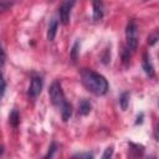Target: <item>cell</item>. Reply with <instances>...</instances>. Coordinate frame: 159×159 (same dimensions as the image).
Masks as SVG:
<instances>
[{"mask_svg": "<svg viewBox=\"0 0 159 159\" xmlns=\"http://www.w3.org/2000/svg\"><path fill=\"white\" fill-rule=\"evenodd\" d=\"M1 52H2V66H4V63H5V58H6V55H5V50H2Z\"/></svg>", "mask_w": 159, "mask_h": 159, "instance_id": "23", "label": "cell"}, {"mask_svg": "<svg viewBox=\"0 0 159 159\" xmlns=\"http://www.w3.org/2000/svg\"><path fill=\"white\" fill-rule=\"evenodd\" d=\"M112 155H113V147H107L104 149V153L102 155V159H112Z\"/></svg>", "mask_w": 159, "mask_h": 159, "instance_id": "18", "label": "cell"}, {"mask_svg": "<svg viewBox=\"0 0 159 159\" xmlns=\"http://www.w3.org/2000/svg\"><path fill=\"white\" fill-rule=\"evenodd\" d=\"M48 94H50V98H51V102L53 106H56L57 108H62V106L67 102L66 98H65V94H63V91H62V87H61V83L58 81H55L51 86H50V89H48Z\"/></svg>", "mask_w": 159, "mask_h": 159, "instance_id": "2", "label": "cell"}, {"mask_svg": "<svg viewBox=\"0 0 159 159\" xmlns=\"http://www.w3.org/2000/svg\"><path fill=\"white\" fill-rule=\"evenodd\" d=\"M93 153L89 152H82V153H76L73 154L70 159H93Z\"/></svg>", "mask_w": 159, "mask_h": 159, "instance_id": "13", "label": "cell"}, {"mask_svg": "<svg viewBox=\"0 0 159 159\" xmlns=\"http://www.w3.org/2000/svg\"><path fill=\"white\" fill-rule=\"evenodd\" d=\"M78 52H80V41H76L72 46V50H71V60L73 62L77 61V57H78Z\"/></svg>", "mask_w": 159, "mask_h": 159, "instance_id": "14", "label": "cell"}, {"mask_svg": "<svg viewBox=\"0 0 159 159\" xmlns=\"http://www.w3.org/2000/svg\"><path fill=\"white\" fill-rule=\"evenodd\" d=\"M91 109H92V106H91V102L88 99L83 98V99L80 101V103H78V114L87 116V114H89Z\"/></svg>", "mask_w": 159, "mask_h": 159, "instance_id": "8", "label": "cell"}, {"mask_svg": "<svg viewBox=\"0 0 159 159\" xmlns=\"http://www.w3.org/2000/svg\"><path fill=\"white\" fill-rule=\"evenodd\" d=\"M142 118H143V113H140V116H138V120L135 122V124H138V123H142V122H143V119H142Z\"/></svg>", "mask_w": 159, "mask_h": 159, "instance_id": "22", "label": "cell"}, {"mask_svg": "<svg viewBox=\"0 0 159 159\" xmlns=\"http://www.w3.org/2000/svg\"><path fill=\"white\" fill-rule=\"evenodd\" d=\"M57 27H58V21L56 17H52L50 20V24H48V27H47V40L48 41H53L55 36H56V32H57Z\"/></svg>", "mask_w": 159, "mask_h": 159, "instance_id": "7", "label": "cell"}, {"mask_svg": "<svg viewBox=\"0 0 159 159\" xmlns=\"http://www.w3.org/2000/svg\"><path fill=\"white\" fill-rule=\"evenodd\" d=\"M42 84H43V81H42L41 77H39V76L32 77L31 83H30V87H29V91H27L29 97H31V98H36V97L41 93Z\"/></svg>", "mask_w": 159, "mask_h": 159, "instance_id": "4", "label": "cell"}, {"mask_svg": "<svg viewBox=\"0 0 159 159\" xmlns=\"http://www.w3.org/2000/svg\"><path fill=\"white\" fill-rule=\"evenodd\" d=\"M2 87H1V96L5 94V89H6V82H5V78H2Z\"/></svg>", "mask_w": 159, "mask_h": 159, "instance_id": "21", "label": "cell"}, {"mask_svg": "<svg viewBox=\"0 0 159 159\" xmlns=\"http://www.w3.org/2000/svg\"><path fill=\"white\" fill-rule=\"evenodd\" d=\"M56 150H57V144L55 142H52L50 148H48V150H47V153H46V155L43 157V159H53V155H55Z\"/></svg>", "mask_w": 159, "mask_h": 159, "instance_id": "15", "label": "cell"}, {"mask_svg": "<svg viewBox=\"0 0 159 159\" xmlns=\"http://www.w3.org/2000/svg\"><path fill=\"white\" fill-rule=\"evenodd\" d=\"M9 122H10V124L12 127H17L19 125V123H20V116H19V112L16 109L11 111V113L9 116Z\"/></svg>", "mask_w": 159, "mask_h": 159, "instance_id": "11", "label": "cell"}, {"mask_svg": "<svg viewBox=\"0 0 159 159\" xmlns=\"http://www.w3.org/2000/svg\"><path fill=\"white\" fill-rule=\"evenodd\" d=\"M92 5H93V20L99 21L103 17V4L101 1H94Z\"/></svg>", "mask_w": 159, "mask_h": 159, "instance_id": "9", "label": "cell"}, {"mask_svg": "<svg viewBox=\"0 0 159 159\" xmlns=\"http://www.w3.org/2000/svg\"><path fill=\"white\" fill-rule=\"evenodd\" d=\"M159 41V31H153L149 36H148V43L150 46H153L154 43H157Z\"/></svg>", "mask_w": 159, "mask_h": 159, "instance_id": "16", "label": "cell"}, {"mask_svg": "<svg viewBox=\"0 0 159 159\" xmlns=\"http://www.w3.org/2000/svg\"><path fill=\"white\" fill-rule=\"evenodd\" d=\"M60 111H61L62 120H63V122H67V120L70 119L71 114H72V106H71L68 102H66V103L62 106V108H61Z\"/></svg>", "mask_w": 159, "mask_h": 159, "instance_id": "10", "label": "cell"}, {"mask_svg": "<svg viewBox=\"0 0 159 159\" xmlns=\"http://www.w3.org/2000/svg\"><path fill=\"white\" fill-rule=\"evenodd\" d=\"M148 159H155V158H154V157H150V158H148Z\"/></svg>", "mask_w": 159, "mask_h": 159, "instance_id": "24", "label": "cell"}, {"mask_svg": "<svg viewBox=\"0 0 159 159\" xmlns=\"http://www.w3.org/2000/svg\"><path fill=\"white\" fill-rule=\"evenodd\" d=\"M119 104H120V108L123 111L127 109L128 104H129V92H123L119 97Z\"/></svg>", "mask_w": 159, "mask_h": 159, "instance_id": "12", "label": "cell"}, {"mask_svg": "<svg viewBox=\"0 0 159 159\" xmlns=\"http://www.w3.org/2000/svg\"><path fill=\"white\" fill-rule=\"evenodd\" d=\"M75 2L73 1H65L61 4L60 9H58V15H60V21L66 25L70 20V12H71V7Z\"/></svg>", "mask_w": 159, "mask_h": 159, "instance_id": "5", "label": "cell"}, {"mask_svg": "<svg viewBox=\"0 0 159 159\" xmlns=\"http://www.w3.org/2000/svg\"><path fill=\"white\" fill-rule=\"evenodd\" d=\"M10 6H11V2H6V4L5 2H0V9L1 10H5L6 7H10Z\"/></svg>", "mask_w": 159, "mask_h": 159, "instance_id": "20", "label": "cell"}, {"mask_svg": "<svg viewBox=\"0 0 159 159\" xmlns=\"http://www.w3.org/2000/svg\"><path fill=\"white\" fill-rule=\"evenodd\" d=\"M81 81L82 84L93 94L96 96H103L108 91V82L104 76L89 70V68H82L81 72Z\"/></svg>", "mask_w": 159, "mask_h": 159, "instance_id": "1", "label": "cell"}, {"mask_svg": "<svg viewBox=\"0 0 159 159\" xmlns=\"http://www.w3.org/2000/svg\"><path fill=\"white\" fill-rule=\"evenodd\" d=\"M125 39H127V47L130 51H134L138 46V27L134 20H129L125 27Z\"/></svg>", "mask_w": 159, "mask_h": 159, "instance_id": "3", "label": "cell"}, {"mask_svg": "<svg viewBox=\"0 0 159 159\" xmlns=\"http://www.w3.org/2000/svg\"><path fill=\"white\" fill-rule=\"evenodd\" d=\"M154 138H155V140L159 142V123L157 124V127L154 129Z\"/></svg>", "mask_w": 159, "mask_h": 159, "instance_id": "19", "label": "cell"}, {"mask_svg": "<svg viewBox=\"0 0 159 159\" xmlns=\"http://www.w3.org/2000/svg\"><path fill=\"white\" fill-rule=\"evenodd\" d=\"M129 58H130V50H129L127 46H124L123 50H122V60H123V62L125 63V62L129 61Z\"/></svg>", "mask_w": 159, "mask_h": 159, "instance_id": "17", "label": "cell"}, {"mask_svg": "<svg viewBox=\"0 0 159 159\" xmlns=\"http://www.w3.org/2000/svg\"><path fill=\"white\" fill-rule=\"evenodd\" d=\"M142 67L144 70V72L149 76V77H154V67H153V63L150 61V57L147 52L143 53V57H142Z\"/></svg>", "mask_w": 159, "mask_h": 159, "instance_id": "6", "label": "cell"}]
</instances>
